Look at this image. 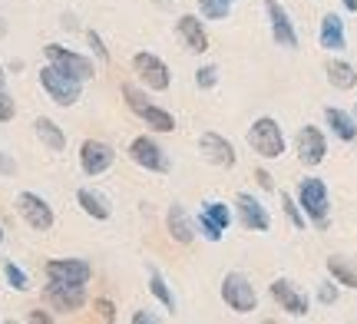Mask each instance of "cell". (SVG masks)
Wrapping results in <instances>:
<instances>
[{"mask_svg": "<svg viewBox=\"0 0 357 324\" xmlns=\"http://www.w3.org/2000/svg\"><path fill=\"white\" fill-rule=\"evenodd\" d=\"M248 146L261 159H281V153H284V132H281V126L271 116H261L248 130Z\"/></svg>", "mask_w": 357, "mask_h": 324, "instance_id": "obj_1", "label": "cell"}, {"mask_svg": "<svg viewBox=\"0 0 357 324\" xmlns=\"http://www.w3.org/2000/svg\"><path fill=\"white\" fill-rule=\"evenodd\" d=\"M298 206L318 229H328V185L321 179H305L298 185Z\"/></svg>", "mask_w": 357, "mask_h": 324, "instance_id": "obj_2", "label": "cell"}, {"mask_svg": "<svg viewBox=\"0 0 357 324\" xmlns=\"http://www.w3.org/2000/svg\"><path fill=\"white\" fill-rule=\"evenodd\" d=\"M123 96H126L129 109H132V113H136L142 123H149L155 132H172V130H176V119L169 116L166 109H159V106L149 103V100H146V96L136 90V86H129V83H126V86H123Z\"/></svg>", "mask_w": 357, "mask_h": 324, "instance_id": "obj_3", "label": "cell"}, {"mask_svg": "<svg viewBox=\"0 0 357 324\" xmlns=\"http://www.w3.org/2000/svg\"><path fill=\"white\" fill-rule=\"evenodd\" d=\"M222 298H225V304H229L231 311H238V314H248V311H255L258 308L255 285L238 272L225 275V281H222Z\"/></svg>", "mask_w": 357, "mask_h": 324, "instance_id": "obj_4", "label": "cell"}, {"mask_svg": "<svg viewBox=\"0 0 357 324\" xmlns=\"http://www.w3.org/2000/svg\"><path fill=\"white\" fill-rule=\"evenodd\" d=\"M40 86L50 93L53 103H60V106H73L79 100V79L66 77L63 70H56L53 63L40 70Z\"/></svg>", "mask_w": 357, "mask_h": 324, "instance_id": "obj_5", "label": "cell"}, {"mask_svg": "<svg viewBox=\"0 0 357 324\" xmlns=\"http://www.w3.org/2000/svg\"><path fill=\"white\" fill-rule=\"evenodd\" d=\"M43 50H47V56H50V63L56 66V70H63L66 77L79 79V83H86V79L93 77V63H89L86 56L66 50V47H60V43H47Z\"/></svg>", "mask_w": 357, "mask_h": 324, "instance_id": "obj_6", "label": "cell"}, {"mask_svg": "<svg viewBox=\"0 0 357 324\" xmlns=\"http://www.w3.org/2000/svg\"><path fill=\"white\" fill-rule=\"evenodd\" d=\"M132 70H136L142 83H146L149 90H155V93L169 90V83H172L169 66L162 63L159 56H153V53H136V56H132Z\"/></svg>", "mask_w": 357, "mask_h": 324, "instance_id": "obj_7", "label": "cell"}, {"mask_svg": "<svg viewBox=\"0 0 357 324\" xmlns=\"http://www.w3.org/2000/svg\"><path fill=\"white\" fill-rule=\"evenodd\" d=\"M129 159H132L136 166L149 169V172H169V159H166V153H162V146L153 143L149 136L132 139V146H129Z\"/></svg>", "mask_w": 357, "mask_h": 324, "instance_id": "obj_8", "label": "cell"}, {"mask_svg": "<svg viewBox=\"0 0 357 324\" xmlns=\"http://www.w3.org/2000/svg\"><path fill=\"white\" fill-rule=\"evenodd\" d=\"M17 208H20V215H24V222L30 225V229H37V232H47V229H53V208L47 206L40 195L20 192V199H17Z\"/></svg>", "mask_w": 357, "mask_h": 324, "instance_id": "obj_9", "label": "cell"}, {"mask_svg": "<svg viewBox=\"0 0 357 324\" xmlns=\"http://www.w3.org/2000/svg\"><path fill=\"white\" fill-rule=\"evenodd\" d=\"M113 146L100 143V139H86V143L79 146V166H83V172L86 176H100V172H106V169L113 166Z\"/></svg>", "mask_w": 357, "mask_h": 324, "instance_id": "obj_10", "label": "cell"}, {"mask_svg": "<svg viewBox=\"0 0 357 324\" xmlns=\"http://www.w3.org/2000/svg\"><path fill=\"white\" fill-rule=\"evenodd\" d=\"M89 265L79 259H53L47 261V278L50 281H63V285H86L89 281Z\"/></svg>", "mask_w": 357, "mask_h": 324, "instance_id": "obj_11", "label": "cell"}, {"mask_svg": "<svg viewBox=\"0 0 357 324\" xmlns=\"http://www.w3.org/2000/svg\"><path fill=\"white\" fill-rule=\"evenodd\" d=\"M43 298L50 301L56 311H77L86 301V285H63V281H50Z\"/></svg>", "mask_w": 357, "mask_h": 324, "instance_id": "obj_12", "label": "cell"}, {"mask_svg": "<svg viewBox=\"0 0 357 324\" xmlns=\"http://www.w3.org/2000/svg\"><path fill=\"white\" fill-rule=\"evenodd\" d=\"M265 13H268V20H271V37H275V43H278V47H288V50L298 47V33H294V26H291V17L281 10L278 0H268Z\"/></svg>", "mask_w": 357, "mask_h": 324, "instance_id": "obj_13", "label": "cell"}, {"mask_svg": "<svg viewBox=\"0 0 357 324\" xmlns=\"http://www.w3.org/2000/svg\"><path fill=\"white\" fill-rule=\"evenodd\" d=\"M324 156H328V143H324L321 130L305 126V130L298 132V159H301L305 166H318Z\"/></svg>", "mask_w": 357, "mask_h": 324, "instance_id": "obj_14", "label": "cell"}, {"mask_svg": "<svg viewBox=\"0 0 357 324\" xmlns=\"http://www.w3.org/2000/svg\"><path fill=\"white\" fill-rule=\"evenodd\" d=\"M199 149H202V156L208 162H215L222 169H231L235 166V149H231L229 139H222L218 132H205L202 139H199Z\"/></svg>", "mask_w": 357, "mask_h": 324, "instance_id": "obj_15", "label": "cell"}, {"mask_svg": "<svg viewBox=\"0 0 357 324\" xmlns=\"http://www.w3.org/2000/svg\"><path fill=\"white\" fill-rule=\"evenodd\" d=\"M271 298L278 301L288 314H294V318H305L307 314V298L291 285V281H284V278H278V281L271 285Z\"/></svg>", "mask_w": 357, "mask_h": 324, "instance_id": "obj_16", "label": "cell"}, {"mask_svg": "<svg viewBox=\"0 0 357 324\" xmlns=\"http://www.w3.org/2000/svg\"><path fill=\"white\" fill-rule=\"evenodd\" d=\"M238 212H242V225L248 229V232H268V225H271V219H268V212L261 208V202H255V195L242 192L238 199Z\"/></svg>", "mask_w": 357, "mask_h": 324, "instance_id": "obj_17", "label": "cell"}, {"mask_svg": "<svg viewBox=\"0 0 357 324\" xmlns=\"http://www.w3.org/2000/svg\"><path fill=\"white\" fill-rule=\"evenodd\" d=\"M178 37L185 40V47H189L192 53L208 50V37H205V30H202V20H199V17H192V13L178 17Z\"/></svg>", "mask_w": 357, "mask_h": 324, "instance_id": "obj_18", "label": "cell"}, {"mask_svg": "<svg viewBox=\"0 0 357 324\" xmlns=\"http://www.w3.org/2000/svg\"><path fill=\"white\" fill-rule=\"evenodd\" d=\"M321 47L324 50H344L347 47V37H344V20L337 13H328L321 20Z\"/></svg>", "mask_w": 357, "mask_h": 324, "instance_id": "obj_19", "label": "cell"}, {"mask_svg": "<svg viewBox=\"0 0 357 324\" xmlns=\"http://www.w3.org/2000/svg\"><path fill=\"white\" fill-rule=\"evenodd\" d=\"M166 225H169V235L176 238L178 245H189L192 238H195V229H192V222H189V215H185V208H182V206L169 208Z\"/></svg>", "mask_w": 357, "mask_h": 324, "instance_id": "obj_20", "label": "cell"}, {"mask_svg": "<svg viewBox=\"0 0 357 324\" xmlns=\"http://www.w3.org/2000/svg\"><path fill=\"white\" fill-rule=\"evenodd\" d=\"M324 119H328V126H331L334 130V136H337V139H344V143H354L357 139V119L354 116H347L344 109H328V113H324Z\"/></svg>", "mask_w": 357, "mask_h": 324, "instance_id": "obj_21", "label": "cell"}, {"mask_svg": "<svg viewBox=\"0 0 357 324\" xmlns=\"http://www.w3.org/2000/svg\"><path fill=\"white\" fill-rule=\"evenodd\" d=\"M33 130H37V136L43 139V146H47V149H53V153H63L66 136H63V130H60V126H56L53 119L40 116L37 123H33Z\"/></svg>", "mask_w": 357, "mask_h": 324, "instance_id": "obj_22", "label": "cell"}, {"mask_svg": "<svg viewBox=\"0 0 357 324\" xmlns=\"http://www.w3.org/2000/svg\"><path fill=\"white\" fill-rule=\"evenodd\" d=\"M328 79H331L334 90H354L357 86L354 66L344 63V60H331V63H328Z\"/></svg>", "mask_w": 357, "mask_h": 324, "instance_id": "obj_23", "label": "cell"}, {"mask_svg": "<svg viewBox=\"0 0 357 324\" xmlns=\"http://www.w3.org/2000/svg\"><path fill=\"white\" fill-rule=\"evenodd\" d=\"M328 272L337 278V285L357 288V265H354V261L341 259V255H331V259H328Z\"/></svg>", "mask_w": 357, "mask_h": 324, "instance_id": "obj_24", "label": "cell"}, {"mask_svg": "<svg viewBox=\"0 0 357 324\" xmlns=\"http://www.w3.org/2000/svg\"><path fill=\"white\" fill-rule=\"evenodd\" d=\"M77 202H79V208H83L86 215H93V219H100V222L109 219V206L102 202L100 195L89 192V189H79V192H77Z\"/></svg>", "mask_w": 357, "mask_h": 324, "instance_id": "obj_25", "label": "cell"}, {"mask_svg": "<svg viewBox=\"0 0 357 324\" xmlns=\"http://www.w3.org/2000/svg\"><path fill=\"white\" fill-rule=\"evenodd\" d=\"M205 20H225L231 10V0H199Z\"/></svg>", "mask_w": 357, "mask_h": 324, "instance_id": "obj_26", "label": "cell"}, {"mask_svg": "<svg viewBox=\"0 0 357 324\" xmlns=\"http://www.w3.org/2000/svg\"><path fill=\"white\" fill-rule=\"evenodd\" d=\"M202 212H205V215H208L212 222H215L222 232H225V229L231 225V212H229V206H225V202H208V206H205Z\"/></svg>", "mask_w": 357, "mask_h": 324, "instance_id": "obj_27", "label": "cell"}, {"mask_svg": "<svg viewBox=\"0 0 357 324\" xmlns=\"http://www.w3.org/2000/svg\"><path fill=\"white\" fill-rule=\"evenodd\" d=\"M149 288H153V295H155V298L162 301V308H169V311L176 308V298H172V291L166 288V281H162V275H159V272L149 275Z\"/></svg>", "mask_w": 357, "mask_h": 324, "instance_id": "obj_28", "label": "cell"}, {"mask_svg": "<svg viewBox=\"0 0 357 324\" xmlns=\"http://www.w3.org/2000/svg\"><path fill=\"white\" fill-rule=\"evenodd\" d=\"M3 275H7V285L13 288V291H26L30 288V281H26V275L13 265V261H3Z\"/></svg>", "mask_w": 357, "mask_h": 324, "instance_id": "obj_29", "label": "cell"}, {"mask_svg": "<svg viewBox=\"0 0 357 324\" xmlns=\"http://www.w3.org/2000/svg\"><path fill=\"white\" fill-rule=\"evenodd\" d=\"M281 206H284V212H288V219H291V225L294 229H305V215H301V212H298V202H294L291 195H281Z\"/></svg>", "mask_w": 357, "mask_h": 324, "instance_id": "obj_30", "label": "cell"}, {"mask_svg": "<svg viewBox=\"0 0 357 324\" xmlns=\"http://www.w3.org/2000/svg\"><path fill=\"white\" fill-rule=\"evenodd\" d=\"M195 83H199V90H212L218 83V70L215 66H202V70L195 73Z\"/></svg>", "mask_w": 357, "mask_h": 324, "instance_id": "obj_31", "label": "cell"}, {"mask_svg": "<svg viewBox=\"0 0 357 324\" xmlns=\"http://www.w3.org/2000/svg\"><path fill=\"white\" fill-rule=\"evenodd\" d=\"M13 113H17V106H13L10 93H7L3 86H0V123H10Z\"/></svg>", "mask_w": 357, "mask_h": 324, "instance_id": "obj_32", "label": "cell"}, {"mask_svg": "<svg viewBox=\"0 0 357 324\" xmlns=\"http://www.w3.org/2000/svg\"><path fill=\"white\" fill-rule=\"evenodd\" d=\"M199 229H202V235L208 238V242H218V238H222V229H218V225L208 219L205 212H202V219H199Z\"/></svg>", "mask_w": 357, "mask_h": 324, "instance_id": "obj_33", "label": "cell"}, {"mask_svg": "<svg viewBox=\"0 0 357 324\" xmlns=\"http://www.w3.org/2000/svg\"><path fill=\"white\" fill-rule=\"evenodd\" d=\"M86 40H89V47H93V53H96V56H100L102 63H106V60H109V50H106V47H102L100 33H96V30H89V33H86Z\"/></svg>", "mask_w": 357, "mask_h": 324, "instance_id": "obj_34", "label": "cell"}, {"mask_svg": "<svg viewBox=\"0 0 357 324\" xmlns=\"http://www.w3.org/2000/svg\"><path fill=\"white\" fill-rule=\"evenodd\" d=\"M96 314H100L102 321H116V308H113V301L100 298V301H96Z\"/></svg>", "mask_w": 357, "mask_h": 324, "instance_id": "obj_35", "label": "cell"}, {"mask_svg": "<svg viewBox=\"0 0 357 324\" xmlns=\"http://www.w3.org/2000/svg\"><path fill=\"white\" fill-rule=\"evenodd\" d=\"M318 298H321V304H334V301H337V288H334V285H321Z\"/></svg>", "mask_w": 357, "mask_h": 324, "instance_id": "obj_36", "label": "cell"}, {"mask_svg": "<svg viewBox=\"0 0 357 324\" xmlns=\"http://www.w3.org/2000/svg\"><path fill=\"white\" fill-rule=\"evenodd\" d=\"M0 172H7V176H13V172H17L13 159H10V156H3V153H0Z\"/></svg>", "mask_w": 357, "mask_h": 324, "instance_id": "obj_37", "label": "cell"}, {"mask_svg": "<svg viewBox=\"0 0 357 324\" xmlns=\"http://www.w3.org/2000/svg\"><path fill=\"white\" fill-rule=\"evenodd\" d=\"M159 318L155 314H146V311H139V314H132V324H155Z\"/></svg>", "mask_w": 357, "mask_h": 324, "instance_id": "obj_38", "label": "cell"}, {"mask_svg": "<svg viewBox=\"0 0 357 324\" xmlns=\"http://www.w3.org/2000/svg\"><path fill=\"white\" fill-rule=\"evenodd\" d=\"M255 179L261 182V189H275V182H271V176H268L265 169H258V172H255Z\"/></svg>", "mask_w": 357, "mask_h": 324, "instance_id": "obj_39", "label": "cell"}, {"mask_svg": "<svg viewBox=\"0 0 357 324\" xmlns=\"http://www.w3.org/2000/svg\"><path fill=\"white\" fill-rule=\"evenodd\" d=\"M30 321H50V314H43V311H33V314H30Z\"/></svg>", "mask_w": 357, "mask_h": 324, "instance_id": "obj_40", "label": "cell"}, {"mask_svg": "<svg viewBox=\"0 0 357 324\" xmlns=\"http://www.w3.org/2000/svg\"><path fill=\"white\" fill-rule=\"evenodd\" d=\"M344 7L347 10H357V0H344Z\"/></svg>", "mask_w": 357, "mask_h": 324, "instance_id": "obj_41", "label": "cell"}, {"mask_svg": "<svg viewBox=\"0 0 357 324\" xmlns=\"http://www.w3.org/2000/svg\"><path fill=\"white\" fill-rule=\"evenodd\" d=\"M0 33H7V26H3V24H0Z\"/></svg>", "mask_w": 357, "mask_h": 324, "instance_id": "obj_42", "label": "cell"}, {"mask_svg": "<svg viewBox=\"0 0 357 324\" xmlns=\"http://www.w3.org/2000/svg\"><path fill=\"white\" fill-rule=\"evenodd\" d=\"M0 242H3V229H0Z\"/></svg>", "mask_w": 357, "mask_h": 324, "instance_id": "obj_43", "label": "cell"}, {"mask_svg": "<svg viewBox=\"0 0 357 324\" xmlns=\"http://www.w3.org/2000/svg\"><path fill=\"white\" fill-rule=\"evenodd\" d=\"M0 77H3V66H0Z\"/></svg>", "mask_w": 357, "mask_h": 324, "instance_id": "obj_44", "label": "cell"}]
</instances>
